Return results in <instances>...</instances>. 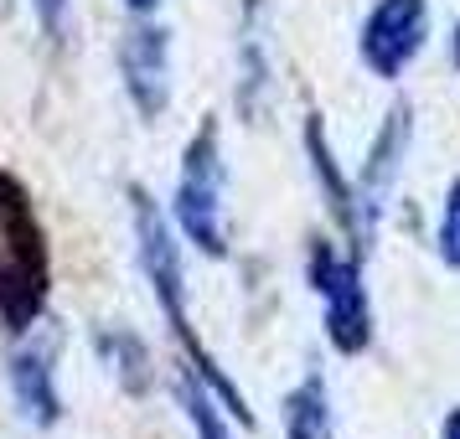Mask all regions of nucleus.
<instances>
[{"label": "nucleus", "mask_w": 460, "mask_h": 439, "mask_svg": "<svg viewBox=\"0 0 460 439\" xmlns=\"http://www.w3.org/2000/svg\"><path fill=\"white\" fill-rule=\"evenodd\" d=\"M135 243H140V269H146L150 290H155V305H161V315H166V326L176 331V341L187 347L191 367L217 388V398L228 403V414H238L243 424H253V414L243 408V393L217 373V362H212L208 347H202L197 331H191V320H187V274H181V243H176V233H171L166 212L155 207L140 187H135Z\"/></svg>", "instance_id": "nucleus-1"}, {"label": "nucleus", "mask_w": 460, "mask_h": 439, "mask_svg": "<svg viewBox=\"0 0 460 439\" xmlns=\"http://www.w3.org/2000/svg\"><path fill=\"white\" fill-rule=\"evenodd\" d=\"M47 300V238L31 197L16 176L0 171V320L26 331Z\"/></svg>", "instance_id": "nucleus-2"}, {"label": "nucleus", "mask_w": 460, "mask_h": 439, "mask_svg": "<svg viewBox=\"0 0 460 439\" xmlns=\"http://www.w3.org/2000/svg\"><path fill=\"white\" fill-rule=\"evenodd\" d=\"M223 187H228V166H223V145H217V125H202L191 135L187 155H181V181H176V228L212 259L228 253V207H223Z\"/></svg>", "instance_id": "nucleus-3"}, {"label": "nucleus", "mask_w": 460, "mask_h": 439, "mask_svg": "<svg viewBox=\"0 0 460 439\" xmlns=\"http://www.w3.org/2000/svg\"><path fill=\"white\" fill-rule=\"evenodd\" d=\"M311 290L321 294L332 347L357 356L373 341V305H367V285H362V253H341L336 243H315L311 249Z\"/></svg>", "instance_id": "nucleus-4"}, {"label": "nucleus", "mask_w": 460, "mask_h": 439, "mask_svg": "<svg viewBox=\"0 0 460 439\" xmlns=\"http://www.w3.org/2000/svg\"><path fill=\"white\" fill-rule=\"evenodd\" d=\"M409 140H414V109L394 104L388 119H383V129H377L373 150H367V166H362V176H357V187H352V212H357L352 243H357V253L373 249V233H377V223H383V207H388V191H394L398 171H403Z\"/></svg>", "instance_id": "nucleus-5"}, {"label": "nucleus", "mask_w": 460, "mask_h": 439, "mask_svg": "<svg viewBox=\"0 0 460 439\" xmlns=\"http://www.w3.org/2000/svg\"><path fill=\"white\" fill-rule=\"evenodd\" d=\"M429 37V0H377L373 16L362 22L357 52L377 78H403V67L424 52Z\"/></svg>", "instance_id": "nucleus-6"}, {"label": "nucleus", "mask_w": 460, "mask_h": 439, "mask_svg": "<svg viewBox=\"0 0 460 439\" xmlns=\"http://www.w3.org/2000/svg\"><path fill=\"white\" fill-rule=\"evenodd\" d=\"M119 73H125V88L135 109L155 119V114H166L171 104V37L166 26H129L125 47H119Z\"/></svg>", "instance_id": "nucleus-7"}, {"label": "nucleus", "mask_w": 460, "mask_h": 439, "mask_svg": "<svg viewBox=\"0 0 460 439\" xmlns=\"http://www.w3.org/2000/svg\"><path fill=\"white\" fill-rule=\"evenodd\" d=\"M11 393H16V408L26 414V424H37V429H52L63 418L58 373H52V341L37 336L11 356Z\"/></svg>", "instance_id": "nucleus-8"}, {"label": "nucleus", "mask_w": 460, "mask_h": 439, "mask_svg": "<svg viewBox=\"0 0 460 439\" xmlns=\"http://www.w3.org/2000/svg\"><path fill=\"white\" fill-rule=\"evenodd\" d=\"M285 439H332V398L321 373H311L285 398Z\"/></svg>", "instance_id": "nucleus-9"}, {"label": "nucleus", "mask_w": 460, "mask_h": 439, "mask_svg": "<svg viewBox=\"0 0 460 439\" xmlns=\"http://www.w3.org/2000/svg\"><path fill=\"white\" fill-rule=\"evenodd\" d=\"M212 393H217V388L187 362L181 377H176V403H181V414L191 418L197 439H233L228 424H223V414H217V403H212Z\"/></svg>", "instance_id": "nucleus-10"}, {"label": "nucleus", "mask_w": 460, "mask_h": 439, "mask_svg": "<svg viewBox=\"0 0 460 439\" xmlns=\"http://www.w3.org/2000/svg\"><path fill=\"white\" fill-rule=\"evenodd\" d=\"M99 347H104L109 367H114V377L125 382L129 393H146L150 377H155L150 373V356H146V341L129 331H114V336H99Z\"/></svg>", "instance_id": "nucleus-11"}, {"label": "nucleus", "mask_w": 460, "mask_h": 439, "mask_svg": "<svg viewBox=\"0 0 460 439\" xmlns=\"http://www.w3.org/2000/svg\"><path fill=\"white\" fill-rule=\"evenodd\" d=\"M439 259L450 264V269H460V176L450 181V191H445V212H439Z\"/></svg>", "instance_id": "nucleus-12"}, {"label": "nucleus", "mask_w": 460, "mask_h": 439, "mask_svg": "<svg viewBox=\"0 0 460 439\" xmlns=\"http://www.w3.org/2000/svg\"><path fill=\"white\" fill-rule=\"evenodd\" d=\"M37 16H42V26L58 37V31H63V16H67V0H37Z\"/></svg>", "instance_id": "nucleus-13"}, {"label": "nucleus", "mask_w": 460, "mask_h": 439, "mask_svg": "<svg viewBox=\"0 0 460 439\" xmlns=\"http://www.w3.org/2000/svg\"><path fill=\"white\" fill-rule=\"evenodd\" d=\"M439 439H460V408L450 418H445V429H439Z\"/></svg>", "instance_id": "nucleus-14"}, {"label": "nucleus", "mask_w": 460, "mask_h": 439, "mask_svg": "<svg viewBox=\"0 0 460 439\" xmlns=\"http://www.w3.org/2000/svg\"><path fill=\"white\" fill-rule=\"evenodd\" d=\"M129 11H135V16H150V11H155V5H161V0H125Z\"/></svg>", "instance_id": "nucleus-15"}, {"label": "nucleus", "mask_w": 460, "mask_h": 439, "mask_svg": "<svg viewBox=\"0 0 460 439\" xmlns=\"http://www.w3.org/2000/svg\"><path fill=\"white\" fill-rule=\"evenodd\" d=\"M450 63H456V73H460V22H456V31H450Z\"/></svg>", "instance_id": "nucleus-16"}]
</instances>
